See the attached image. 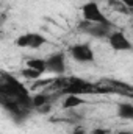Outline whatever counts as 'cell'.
Returning <instances> with one entry per match:
<instances>
[{"label": "cell", "instance_id": "obj_2", "mask_svg": "<svg viewBox=\"0 0 133 134\" xmlns=\"http://www.w3.org/2000/svg\"><path fill=\"white\" fill-rule=\"evenodd\" d=\"M81 19L89 22V24H110L111 20H108V17L103 14L102 8L97 2L89 0L81 6Z\"/></svg>", "mask_w": 133, "mask_h": 134}, {"label": "cell", "instance_id": "obj_4", "mask_svg": "<svg viewBox=\"0 0 133 134\" xmlns=\"http://www.w3.org/2000/svg\"><path fill=\"white\" fill-rule=\"evenodd\" d=\"M69 53L72 56L74 61L77 63H81V64H88V63H94L96 59V55H94V50L89 44L86 42H80V44H74L69 47Z\"/></svg>", "mask_w": 133, "mask_h": 134}, {"label": "cell", "instance_id": "obj_6", "mask_svg": "<svg viewBox=\"0 0 133 134\" xmlns=\"http://www.w3.org/2000/svg\"><path fill=\"white\" fill-rule=\"evenodd\" d=\"M106 41H108V45L114 52H132L133 50L130 39L127 37V34L122 30H113L106 36Z\"/></svg>", "mask_w": 133, "mask_h": 134}, {"label": "cell", "instance_id": "obj_9", "mask_svg": "<svg viewBox=\"0 0 133 134\" xmlns=\"http://www.w3.org/2000/svg\"><path fill=\"white\" fill-rule=\"evenodd\" d=\"M85 103H86V101L83 100L80 95H66L64 100H63L61 108H63V109H75V108H78V106H81V104H85Z\"/></svg>", "mask_w": 133, "mask_h": 134}, {"label": "cell", "instance_id": "obj_10", "mask_svg": "<svg viewBox=\"0 0 133 134\" xmlns=\"http://www.w3.org/2000/svg\"><path fill=\"white\" fill-rule=\"evenodd\" d=\"M117 117L124 119V120H132L133 119V104L125 101V103H119L117 104Z\"/></svg>", "mask_w": 133, "mask_h": 134}, {"label": "cell", "instance_id": "obj_14", "mask_svg": "<svg viewBox=\"0 0 133 134\" xmlns=\"http://www.w3.org/2000/svg\"><path fill=\"white\" fill-rule=\"evenodd\" d=\"M91 134H110V130H105V128H96L93 130Z\"/></svg>", "mask_w": 133, "mask_h": 134}, {"label": "cell", "instance_id": "obj_17", "mask_svg": "<svg viewBox=\"0 0 133 134\" xmlns=\"http://www.w3.org/2000/svg\"><path fill=\"white\" fill-rule=\"evenodd\" d=\"M116 134H132V131H119V133H116Z\"/></svg>", "mask_w": 133, "mask_h": 134}, {"label": "cell", "instance_id": "obj_18", "mask_svg": "<svg viewBox=\"0 0 133 134\" xmlns=\"http://www.w3.org/2000/svg\"><path fill=\"white\" fill-rule=\"evenodd\" d=\"M0 34H2V30H0Z\"/></svg>", "mask_w": 133, "mask_h": 134}, {"label": "cell", "instance_id": "obj_13", "mask_svg": "<svg viewBox=\"0 0 133 134\" xmlns=\"http://www.w3.org/2000/svg\"><path fill=\"white\" fill-rule=\"evenodd\" d=\"M38 114H42V115H45V114H49L50 111H52V103H47V104H42V106H39L38 109H34Z\"/></svg>", "mask_w": 133, "mask_h": 134}, {"label": "cell", "instance_id": "obj_19", "mask_svg": "<svg viewBox=\"0 0 133 134\" xmlns=\"http://www.w3.org/2000/svg\"><path fill=\"white\" fill-rule=\"evenodd\" d=\"M0 5H2V3H0Z\"/></svg>", "mask_w": 133, "mask_h": 134}, {"label": "cell", "instance_id": "obj_15", "mask_svg": "<svg viewBox=\"0 0 133 134\" xmlns=\"http://www.w3.org/2000/svg\"><path fill=\"white\" fill-rule=\"evenodd\" d=\"M70 134H86V130H85L83 126H75Z\"/></svg>", "mask_w": 133, "mask_h": 134}, {"label": "cell", "instance_id": "obj_7", "mask_svg": "<svg viewBox=\"0 0 133 134\" xmlns=\"http://www.w3.org/2000/svg\"><path fill=\"white\" fill-rule=\"evenodd\" d=\"M45 72L55 73V75H63L66 72V55L63 52L52 53L50 56L45 58Z\"/></svg>", "mask_w": 133, "mask_h": 134}, {"label": "cell", "instance_id": "obj_3", "mask_svg": "<svg viewBox=\"0 0 133 134\" xmlns=\"http://www.w3.org/2000/svg\"><path fill=\"white\" fill-rule=\"evenodd\" d=\"M78 30L89 34L91 37H96V39H106V36L116 28L111 22L110 24H89L81 19V22L78 24Z\"/></svg>", "mask_w": 133, "mask_h": 134}, {"label": "cell", "instance_id": "obj_1", "mask_svg": "<svg viewBox=\"0 0 133 134\" xmlns=\"http://www.w3.org/2000/svg\"><path fill=\"white\" fill-rule=\"evenodd\" d=\"M0 106L16 120V123L25 120L33 111L28 91L19 80L5 70H0Z\"/></svg>", "mask_w": 133, "mask_h": 134}, {"label": "cell", "instance_id": "obj_12", "mask_svg": "<svg viewBox=\"0 0 133 134\" xmlns=\"http://www.w3.org/2000/svg\"><path fill=\"white\" fill-rule=\"evenodd\" d=\"M42 75H44V73H41V72H38V70H34V69H30V67H24V69L21 70V76H22L24 80H28V81H36V80H39Z\"/></svg>", "mask_w": 133, "mask_h": 134}, {"label": "cell", "instance_id": "obj_11", "mask_svg": "<svg viewBox=\"0 0 133 134\" xmlns=\"http://www.w3.org/2000/svg\"><path fill=\"white\" fill-rule=\"evenodd\" d=\"M25 67H30V69H34L41 73H45V59L42 58H28L27 63H25Z\"/></svg>", "mask_w": 133, "mask_h": 134}, {"label": "cell", "instance_id": "obj_16", "mask_svg": "<svg viewBox=\"0 0 133 134\" xmlns=\"http://www.w3.org/2000/svg\"><path fill=\"white\" fill-rule=\"evenodd\" d=\"M119 2H121L122 5H125L129 9H132L133 8V0H119Z\"/></svg>", "mask_w": 133, "mask_h": 134}, {"label": "cell", "instance_id": "obj_5", "mask_svg": "<svg viewBox=\"0 0 133 134\" xmlns=\"http://www.w3.org/2000/svg\"><path fill=\"white\" fill-rule=\"evenodd\" d=\"M44 44H47V37L42 34L36 33V31H30V33H24L21 36H17L14 39V45L21 47V48H41Z\"/></svg>", "mask_w": 133, "mask_h": 134}, {"label": "cell", "instance_id": "obj_8", "mask_svg": "<svg viewBox=\"0 0 133 134\" xmlns=\"http://www.w3.org/2000/svg\"><path fill=\"white\" fill-rule=\"evenodd\" d=\"M52 100H53V97L49 92H38V94L32 95V106H33V109H38L42 104L52 103Z\"/></svg>", "mask_w": 133, "mask_h": 134}]
</instances>
